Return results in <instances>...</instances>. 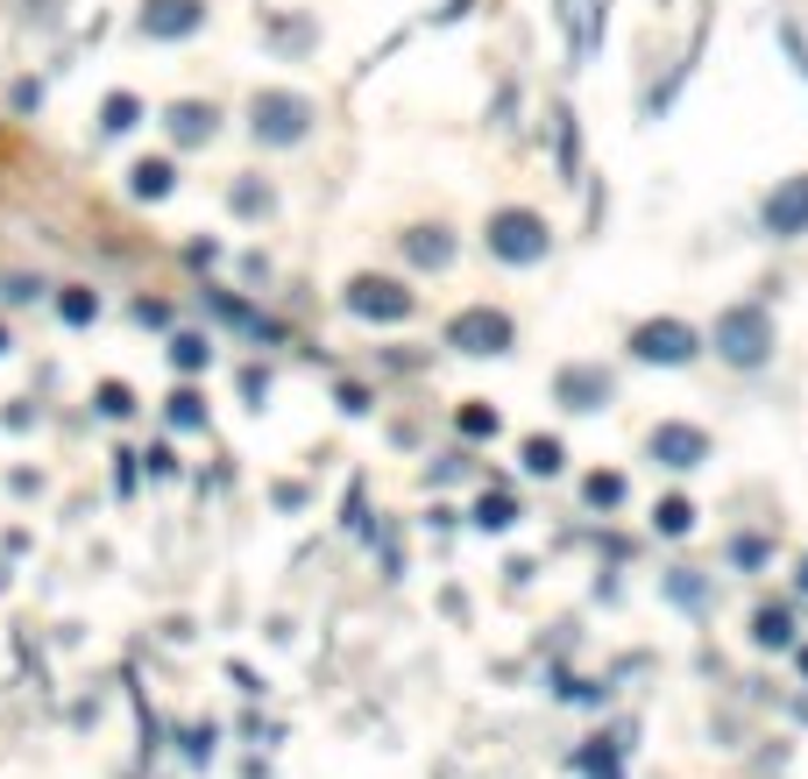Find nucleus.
Instances as JSON below:
<instances>
[{
  "mask_svg": "<svg viewBox=\"0 0 808 779\" xmlns=\"http://www.w3.org/2000/svg\"><path fill=\"white\" fill-rule=\"evenodd\" d=\"M702 334H709V355H717L723 368H766V362H773V347H780V326H773V305H766V298L723 305Z\"/></svg>",
  "mask_w": 808,
  "mask_h": 779,
  "instance_id": "obj_1",
  "label": "nucleus"
},
{
  "mask_svg": "<svg viewBox=\"0 0 808 779\" xmlns=\"http://www.w3.org/2000/svg\"><path fill=\"white\" fill-rule=\"evenodd\" d=\"M624 355L639 368H696L709 355V334L681 312H646V319L624 326Z\"/></svg>",
  "mask_w": 808,
  "mask_h": 779,
  "instance_id": "obj_2",
  "label": "nucleus"
},
{
  "mask_svg": "<svg viewBox=\"0 0 808 779\" xmlns=\"http://www.w3.org/2000/svg\"><path fill=\"white\" fill-rule=\"evenodd\" d=\"M313 100L292 86H263V92H248V107H242V128H248V142L256 149H298L305 135H313Z\"/></svg>",
  "mask_w": 808,
  "mask_h": 779,
  "instance_id": "obj_3",
  "label": "nucleus"
},
{
  "mask_svg": "<svg viewBox=\"0 0 808 779\" xmlns=\"http://www.w3.org/2000/svg\"><path fill=\"white\" fill-rule=\"evenodd\" d=\"M483 248L504 269H539L553 256V227H546V213H539V206H496L483 220Z\"/></svg>",
  "mask_w": 808,
  "mask_h": 779,
  "instance_id": "obj_4",
  "label": "nucleus"
},
{
  "mask_svg": "<svg viewBox=\"0 0 808 779\" xmlns=\"http://www.w3.org/2000/svg\"><path fill=\"white\" fill-rule=\"evenodd\" d=\"M341 312L362 319V326H404L418 312V290L404 277H391V269H355V277L341 284Z\"/></svg>",
  "mask_w": 808,
  "mask_h": 779,
  "instance_id": "obj_5",
  "label": "nucleus"
},
{
  "mask_svg": "<svg viewBox=\"0 0 808 779\" xmlns=\"http://www.w3.org/2000/svg\"><path fill=\"white\" fill-rule=\"evenodd\" d=\"M447 347L454 355H475V362H496V355L518 347V319L504 305H461L447 319Z\"/></svg>",
  "mask_w": 808,
  "mask_h": 779,
  "instance_id": "obj_6",
  "label": "nucleus"
},
{
  "mask_svg": "<svg viewBox=\"0 0 808 779\" xmlns=\"http://www.w3.org/2000/svg\"><path fill=\"white\" fill-rule=\"evenodd\" d=\"M646 461L667 467V475L702 467V461H709V425H696V418H660V425L646 433Z\"/></svg>",
  "mask_w": 808,
  "mask_h": 779,
  "instance_id": "obj_7",
  "label": "nucleus"
},
{
  "mask_svg": "<svg viewBox=\"0 0 808 779\" xmlns=\"http://www.w3.org/2000/svg\"><path fill=\"white\" fill-rule=\"evenodd\" d=\"M759 234H766V241H801V234H808V170L780 178L759 199Z\"/></svg>",
  "mask_w": 808,
  "mask_h": 779,
  "instance_id": "obj_8",
  "label": "nucleus"
},
{
  "mask_svg": "<svg viewBox=\"0 0 808 779\" xmlns=\"http://www.w3.org/2000/svg\"><path fill=\"white\" fill-rule=\"evenodd\" d=\"M610 397H618V376L603 362H561L553 368V404L561 412H603Z\"/></svg>",
  "mask_w": 808,
  "mask_h": 779,
  "instance_id": "obj_9",
  "label": "nucleus"
},
{
  "mask_svg": "<svg viewBox=\"0 0 808 779\" xmlns=\"http://www.w3.org/2000/svg\"><path fill=\"white\" fill-rule=\"evenodd\" d=\"M397 256H404V269H418V277H440V269H454V256H461V234L440 227V220H418V227L397 234Z\"/></svg>",
  "mask_w": 808,
  "mask_h": 779,
  "instance_id": "obj_10",
  "label": "nucleus"
},
{
  "mask_svg": "<svg viewBox=\"0 0 808 779\" xmlns=\"http://www.w3.org/2000/svg\"><path fill=\"white\" fill-rule=\"evenodd\" d=\"M135 29H142L149 43H185V36L206 29V0H142V8H135Z\"/></svg>",
  "mask_w": 808,
  "mask_h": 779,
  "instance_id": "obj_11",
  "label": "nucleus"
},
{
  "mask_svg": "<svg viewBox=\"0 0 808 779\" xmlns=\"http://www.w3.org/2000/svg\"><path fill=\"white\" fill-rule=\"evenodd\" d=\"M164 128H170V142H178V149H206L220 135V107L214 100H170Z\"/></svg>",
  "mask_w": 808,
  "mask_h": 779,
  "instance_id": "obj_12",
  "label": "nucleus"
},
{
  "mask_svg": "<svg viewBox=\"0 0 808 779\" xmlns=\"http://www.w3.org/2000/svg\"><path fill=\"white\" fill-rule=\"evenodd\" d=\"M178 191V156H142V164L128 170V199H142V206H157Z\"/></svg>",
  "mask_w": 808,
  "mask_h": 779,
  "instance_id": "obj_13",
  "label": "nucleus"
},
{
  "mask_svg": "<svg viewBox=\"0 0 808 779\" xmlns=\"http://www.w3.org/2000/svg\"><path fill=\"white\" fill-rule=\"evenodd\" d=\"M518 454H525V475H539V482H553L568 467V446L553 440V433H532L525 446H518Z\"/></svg>",
  "mask_w": 808,
  "mask_h": 779,
  "instance_id": "obj_14",
  "label": "nucleus"
},
{
  "mask_svg": "<svg viewBox=\"0 0 808 779\" xmlns=\"http://www.w3.org/2000/svg\"><path fill=\"white\" fill-rule=\"evenodd\" d=\"M624 496H631V475H618V467H595V475L582 482V503H589V511H618Z\"/></svg>",
  "mask_w": 808,
  "mask_h": 779,
  "instance_id": "obj_15",
  "label": "nucleus"
},
{
  "mask_svg": "<svg viewBox=\"0 0 808 779\" xmlns=\"http://www.w3.org/2000/svg\"><path fill=\"white\" fill-rule=\"evenodd\" d=\"M752 638L766 652H780V645H795V610H787V602H766V610L752 617Z\"/></svg>",
  "mask_w": 808,
  "mask_h": 779,
  "instance_id": "obj_16",
  "label": "nucleus"
},
{
  "mask_svg": "<svg viewBox=\"0 0 808 779\" xmlns=\"http://www.w3.org/2000/svg\"><path fill=\"white\" fill-rule=\"evenodd\" d=\"M128 128H142V92H107L100 135H128Z\"/></svg>",
  "mask_w": 808,
  "mask_h": 779,
  "instance_id": "obj_17",
  "label": "nucleus"
},
{
  "mask_svg": "<svg viewBox=\"0 0 808 779\" xmlns=\"http://www.w3.org/2000/svg\"><path fill=\"white\" fill-rule=\"evenodd\" d=\"M164 418H170V433H199V425H206V397H199V389H170V404H164Z\"/></svg>",
  "mask_w": 808,
  "mask_h": 779,
  "instance_id": "obj_18",
  "label": "nucleus"
},
{
  "mask_svg": "<svg viewBox=\"0 0 808 779\" xmlns=\"http://www.w3.org/2000/svg\"><path fill=\"white\" fill-rule=\"evenodd\" d=\"M227 206H235L242 220H263V213L277 206V191H269L263 178H235V191H227Z\"/></svg>",
  "mask_w": 808,
  "mask_h": 779,
  "instance_id": "obj_19",
  "label": "nucleus"
},
{
  "mask_svg": "<svg viewBox=\"0 0 808 779\" xmlns=\"http://www.w3.org/2000/svg\"><path fill=\"white\" fill-rule=\"evenodd\" d=\"M57 319H65V326H92V319H100V298H92L86 284H65V290H57Z\"/></svg>",
  "mask_w": 808,
  "mask_h": 779,
  "instance_id": "obj_20",
  "label": "nucleus"
},
{
  "mask_svg": "<svg viewBox=\"0 0 808 779\" xmlns=\"http://www.w3.org/2000/svg\"><path fill=\"white\" fill-rule=\"evenodd\" d=\"M652 532H660V539H688V532H696V503H688V496H667L660 511H652Z\"/></svg>",
  "mask_w": 808,
  "mask_h": 779,
  "instance_id": "obj_21",
  "label": "nucleus"
},
{
  "mask_svg": "<svg viewBox=\"0 0 808 779\" xmlns=\"http://www.w3.org/2000/svg\"><path fill=\"white\" fill-rule=\"evenodd\" d=\"M766 560H773V539H766V532H738V539H730V568L759 574Z\"/></svg>",
  "mask_w": 808,
  "mask_h": 779,
  "instance_id": "obj_22",
  "label": "nucleus"
},
{
  "mask_svg": "<svg viewBox=\"0 0 808 779\" xmlns=\"http://www.w3.org/2000/svg\"><path fill=\"white\" fill-rule=\"evenodd\" d=\"M496 425H504V418H496V412H490L483 397H469V404H461V412H454V433H461V440H490Z\"/></svg>",
  "mask_w": 808,
  "mask_h": 779,
  "instance_id": "obj_23",
  "label": "nucleus"
},
{
  "mask_svg": "<svg viewBox=\"0 0 808 779\" xmlns=\"http://www.w3.org/2000/svg\"><path fill=\"white\" fill-rule=\"evenodd\" d=\"M164 355H170V368H185V376H191V368H206V355H214V347H206V334H170Z\"/></svg>",
  "mask_w": 808,
  "mask_h": 779,
  "instance_id": "obj_24",
  "label": "nucleus"
},
{
  "mask_svg": "<svg viewBox=\"0 0 808 779\" xmlns=\"http://www.w3.org/2000/svg\"><path fill=\"white\" fill-rule=\"evenodd\" d=\"M518 517H525V511H518L511 496H483V503H475V524H483V532H511Z\"/></svg>",
  "mask_w": 808,
  "mask_h": 779,
  "instance_id": "obj_25",
  "label": "nucleus"
},
{
  "mask_svg": "<svg viewBox=\"0 0 808 779\" xmlns=\"http://www.w3.org/2000/svg\"><path fill=\"white\" fill-rule=\"evenodd\" d=\"M135 412V389L128 383H100V418H128Z\"/></svg>",
  "mask_w": 808,
  "mask_h": 779,
  "instance_id": "obj_26",
  "label": "nucleus"
},
{
  "mask_svg": "<svg viewBox=\"0 0 808 779\" xmlns=\"http://www.w3.org/2000/svg\"><path fill=\"white\" fill-rule=\"evenodd\" d=\"M36 290H43V284H36V277H0V298H8V305H29Z\"/></svg>",
  "mask_w": 808,
  "mask_h": 779,
  "instance_id": "obj_27",
  "label": "nucleus"
},
{
  "mask_svg": "<svg viewBox=\"0 0 808 779\" xmlns=\"http://www.w3.org/2000/svg\"><path fill=\"white\" fill-rule=\"evenodd\" d=\"M780 43H787V57H795V71L808 78V43H801V36H795V22H780Z\"/></svg>",
  "mask_w": 808,
  "mask_h": 779,
  "instance_id": "obj_28",
  "label": "nucleus"
},
{
  "mask_svg": "<svg viewBox=\"0 0 808 779\" xmlns=\"http://www.w3.org/2000/svg\"><path fill=\"white\" fill-rule=\"evenodd\" d=\"M114 490H121V496L135 490V454H121V461H114Z\"/></svg>",
  "mask_w": 808,
  "mask_h": 779,
  "instance_id": "obj_29",
  "label": "nucleus"
},
{
  "mask_svg": "<svg viewBox=\"0 0 808 779\" xmlns=\"http://www.w3.org/2000/svg\"><path fill=\"white\" fill-rule=\"evenodd\" d=\"M8 347H14V334H8V326H0V355H8Z\"/></svg>",
  "mask_w": 808,
  "mask_h": 779,
  "instance_id": "obj_30",
  "label": "nucleus"
},
{
  "mask_svg": "<svg viewBox=\"0 0 808 779\" xmlns=\"http://www.w3.org/2000/svg\"><path fill=\"white\" fill-rule=\"evenodd\" d=\"M801 589H808V560H801Z\"/></svg>",
  "mask_w": 808,
  "mask_h": 779,
  "instance_id": "obj_31",
  "label": "nucleus"
},
{
  "mask_svg": "<svg viewBox=\"0 0 808 779\" xmlns=\"http://www.w3.org/2000/svg\"><path fill=\"white\" fill-rule=\"evenodd\" d=\"M801 673H808V652H801Z\"/></svg>",
  "mask_w": 808,
  "mask_h": 779,
  "instance_id": "obj_32",
  "label": "nucleus"
}]
</instances>
